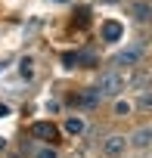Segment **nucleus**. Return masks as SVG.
Returning a JSON list of instances; mask_svg holds the SVG:
<instances>
[{
  "label": "nucleus",
  "instance_id": "nucleus-1",
  "mask_svg": "<svg viewBox=\"0 0 152 158\" xmlns=\"http://www.w3.org/2000/svg\"><path fill=\"white\" fill-rule=\"evenodd\" d=\"M96 90H99L103 96H115V93H121V90H124V77H121L118 71H106V74H99Z\"/></svg>",
  "mask_w": 152,
  "mask_h": 158
},
{
  "label": "nucleus",
  "instance_id": "nucleus-2",
  "mask_svg": "<svg viewBox=\"0 0 152 158\" xmlns=\"http://www.w3.org/2000/svg\"><path fill=\"white\" fill-rule=\"evenodd\" d=\"M99 99H103V93H99L96 87L81 90L78 96H71V102H74V106H81V109H96V106H99Z\"/></svg>",
  "mask_w": 152,
  "mask_h": 158
},
{
  "label": "nucleus",
  "instance_id": "nucleus-3",
  "mask_svg": "<svg viewBox=\"0 0 152 158\" xmlns=\"http://www.w3.org/2000/svg\"><path fill=\"white\" fill-rule=\"evenodd\" d=\"M31 136L47 139V143H56V139H59V130H56V124H50V121H37V124L31 127Z\"/></svg>",
  "mask_w": 152,
  "mask_h": 158
},
{
  "label": "nucleus",
  "instance_id": "nucleus-4",
  "mask_svg": "<svg viewBox=\"0 0 152 158\" xmlns=\"http://www.w3.org/2000/svg\"><path fill=\"white\" fill-rule=\"evenodd\" d=\"M124 149H127V136H121V133H112V136L103 139V152L106 155H121Z\"/></svg>",
  "mask_w": 152,
  "mask_h": 158
},
{
  "label": "nucleus",
  "instance_id": "nucleus-5",
  "mask_svg": "<svg viewBox=\"0 0 152 158\" xmlns=\"http://www.w3.org/2000/svg\"><path fill=\"white\" fill-rule=\"evenodd\" d=\"M127 146H133V149H149V146H152V127L133 130V133L127 136Z\"/></svg>",
  "mask_w": 152,
  "mask_h": 158
},
{
  "label": "nucleus",
  "instance_id": "nucleus-6",
  "mask_svg": "<svg viewBox=\"0 0 152 158\" xmlns=\"http://www.w3.org/2000/svg\"><path fill=\"white\" fill-rule=\"evenodd\" d=\"M140 59H143V47H127L115 56V65H137Z\"/></svg>",
  "mask_w": 152,
  "mask_h": 158
},
{
  "label": "nucleus",
  "instance_id": "nucleus-7",
  "mask_svg": "<svg viewBox=\"0 0 152 158\" xmlns=\"http://www.w3.org/2000/svg\"><path fill=\"white\" fill-rule=\"evenodd\" d=\"M121 34H124L121 22H112V19H109V22L103 25V40H106V44H118V40H121Z\"/></svg>",
  "mask_w": 152,
  "mask_h": 158
},
{
  "label": "nucleus",
  "instance_id": "nucleus-8",
  "mask_svg": "<svg viewBox=\"0 0 152 158\" xmlns=\"http://www.w3.org/2000/svg\"><path fill=\"white\" fill-rule=\"evenodd\" d=\"M65 130L78 136V133H84V130H87V121H84V118H68V121H65Z\"/></svg>",
  "mask_w": 152,
  "mask_h": 158
},
{
  "label": "nucleus",
  "instance_id": "nucleus-9",
  "mask_svg": "<svg viewBox=\"0 0 152 158\" xmlns=\"http://www.w3.org/2000/svg\"><path fill=\"white\" fill-rule=\"evenodd\" d=\"M137 109H143V112H152V90H143V93L137 96Z\"/></svg>",
  "mask_w": 152,
  "mask_h": 158
},
{
  "label": "nucleus",
  "instance_id": "nucleus-10",
  "mask_svg": "<svg viewBox=\"0 0 152 158\" xmlns=\"http://www.w3.org/2000/svg\"><path fill=\"white\" fill-rule=\"evenodd\" d=\"M19 71H22V77H34V59L25 56V59L19 62Z\"/></svg>",
  "mask_w": 152,
  "mask_h": 158
},
{
  "label": "nucleus",
  "instance_id": "nucleus-11",
  "mask_svg": "<svg viewBox=\"0 0 152 158\" xmlns=\"http://www.w3.org/2000/svg\"><path fill=\"white\" fill-rule=\"evenodd\" d=\"M130 13H133V16H137V19H140V22H146V19H149V16H152V13H149V10H146V6H143V3H133V6H130Z\"/></svg>",
  "mask_w": 152,
  "mask_h": 158
},
{
  "label": "nucleus",
  "instance_id": "nucleus-12",
  "mask_svg": "<svg viewBox=\"0 0 152 158\" xmlns=\"http://www.w3.org/2000/svg\"><path fill=\"white\" fill-rule=\"evenodd\" d=\"M78 62H81V56H78V53H65V56H62V65H65V68H74Z\"/></svg>",
  "mask_w": 152,
  "mask_h": 158
},
{
  "label": "nucleus",
  "instance_id": "nucleus-13",
  "mask_svg": "<svg viewBox=\"0 0 152 158\" xmlns=\"http://www.w3.org/2000/svg\"><path fill=\"white\" fill-rule=\"evenodd\" d=\"M127 112H130V102H124V99L115 102V115H127Z\"/></svg>",
  "mask_w": 152,
  "mask_h": 158
},
{
  "label": "nucleus",
  "instance_id": "nucleus-14",
  "mask_svg": "<svg viewBox=\"0 0 152 158\" xmlns=\"http://www.w3.org/2000/svg\"><path fill=\"white\" fill-rule=\"evenodd\" d=\"M37 158H56V149H40Z\"/></svg>",
  "mask_w": 152,
  "mask_h": 158
},
{
  "label": "nucleus",
  "instance_id": "nucleus-15",
  "mask_svg": "<svg viewBox=\"0 0 152 158\" xmlns=\"http://www.w3.org/2000/svg\"><path fill=\"white\" fill-rule=\"evenodd\" d=\"M53 3H68V0H53Z\"/></svg>",
  "mask_w": 152,
  "mask_h": 158
},
{
  "label": "nucleus",
  "instance_id": "nucleus-16",
  "mask_svg": "<svg viewBox=\"0 0 152 158\" xmlns=\"http://www.w3.org/2000/svg\"><path fill=\"white\" fill-rule=\"evenodd\" d=\"M3 143H6V139H0V149H3Z\"/></svg>",
  "mask_w": 152,
  "mask_h": 158
}]
</instances>
